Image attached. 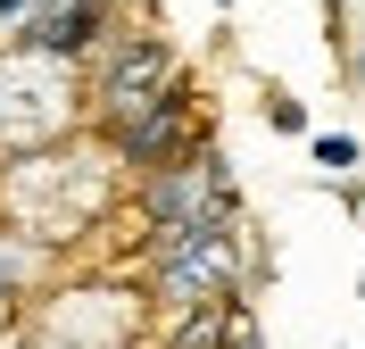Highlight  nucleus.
<instances>
[{
    "label": "nucleus",
    "instance_id": "f257e3e1",
    "mask_svg": "<svg viewBox=\"0 0 365 349\" xmlns=\"http://www.w3.org/2000/svg\"><path fill=\"white\" fill-rule=\"evenodd\" d=\"M150 275H158L166 308H191V300H216V291H232V216L158 225V241H150Z\"/></svg>",
    "mask_w": 365,
    "mask_h": 349
},
{
    "label": "nucleus",
    "instance_id": "f03ea898",
    "mask_svg": "<svg viewBox=\"0 0 365 349\" xmlns=\"http://www.w3.org/2000/svg\"><path fill=\"white\" fill-rule=\"evenodd\" d=\"M175 75H182V67H175V50H166V42H150V34L116 42L108 59H100V75H91V108H100V125H108V133H116V125H133Z\"/></svg>",
    "mask_w": 365,
    "mask_h": 349
},
{
    "label": "nucleus",
    "instance_id": "7ed1b4c3",
    "mask_svg": "<svg viewBox=\"0 0 365 349\" xmlns=\"http://www.w3.org/2000/svg\"><path fill=\"white\" fill-rule=\"evenodd\" d=\"M191 75H175L150 108L133 116V125H116V158L125 166H141V175H158V166H175V158H191L200 150V125H191Z\"/></svg>",
    "mask_w": 365,
    "mask_h": 349
},
{
    "label": "nucleus",
    "instance_id": "20e7f679",
    "mask_svg": "<svg viewBox=\"0 0 365 349\" xmlns=\"http://www.w3.org/2000/svg\"><path fill=\"white\" fill-rule=\"evenodd\" d=\"M108 25H116V0H42L17 42L50 50V59H91V50L108 42Z\"/></svg>",
    "mask_w": 365,
    "mask_h": 349
},
{
    "label": "nucleus",
    "instance_id": "39448f33",
    "mask_svg": "<svg viewBox=\"0 0 365 349\" xmlns=\"http://www.w3.org/2000/svg\"><path fill=\"white\" fill-rule=\"evenodd\" d=\"M357 158H365V150H357L349 133H316V166H332V175H357Z\"/></svg>",
    "mask_w": 365,
    "mask_h": 349
},
{
    "label": "nucleus",
    "instance_id": "423d86ee",
    "mask_svg": "<svg viewBox=\"0 0 365 349\" xmlns=\"http://www.w3.org/2000/svg\"><path fill=\"white\" fill-rule=\"evenodd\" d=\"M266 125H274V133H307V108H299L291 92H274L266 100Z\"/></svg>",
    "mask_w": 365,
    "mask_h": 349
},
{
    "label": "nucleus",
    "instance_id": "0eeeda50",
    "mask_svg": "<svg viewBox=\"0 0 365 349\" xmlns=\"http://www.w3.org/2000/svg\"><path fill=\"white\" fill-rule=\"evenodd\" d=\"M225 349H266V341H257V325H250V308L232 316V341H225Z\"/></svg>",
    "mask_w": 365,
    "mask_h": 349
}]
</instances>
